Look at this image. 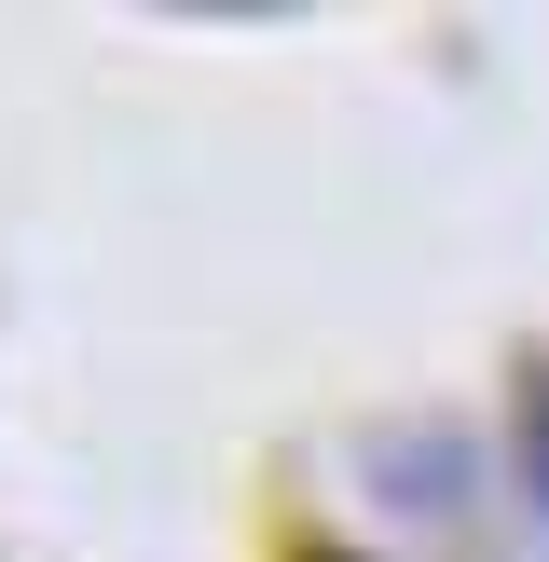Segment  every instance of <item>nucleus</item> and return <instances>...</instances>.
Here are the masks:
<instances>
[{"mask_svg": "<svg viewBox=\"0 0 549 562\" xmlns=\"http://www.w3.org/2000/svg\"><path fill=\"white\" fill-rule=\"evenodd\" d=\"M508 467H522V494L549 508V357L522 371V398H508Z\"/></svg>", "mask_w": 549, "mask_h": 562, "instance_id": "obj_1", "label": "nucleus"}]
</instances>
